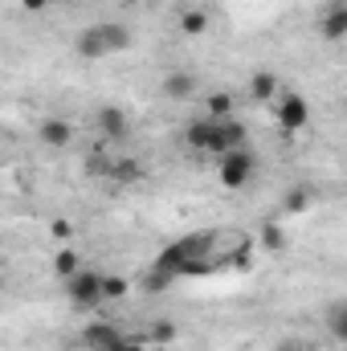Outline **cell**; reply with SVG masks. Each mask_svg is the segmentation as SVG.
I'll use <instances>...</instances> for the list:
<instances>
[{
    "label": "cell",
    "instance_id": "29",
    "mask_svg": "<svg viewBox=\"0 0 347 351\" xmlns=\"http://www.w3.org/2000/svg\"><path fill=\"white\" fill-rule=\"evenodd\" d=\"M344 351H347V348H344Z\"/></svg>",
    "mask_w": 347,
    "mask_h": 351
},
{
    "label": "cell",
    "instance_id": "5",
    "mask_svg": "<svg viewBox=\"0 0 347 351\" xmlns=\"http://www.w3.org/2000/svg\"><path fill=\"white\" fill-rule=\"evenodd\" d=\"M274 119H278V127H286V131H302V127L311 123V102H307L302 94H282L278 106H274Z\"/></svg>",
    "mask_w": 347,
    "mask_h": 351
},
{
    "label": "cell",
    "instance_id": "3",
    "mask_svg": "<svg viewBox=\"0 0 347 351\" xmlns=\"http://www.w3.org/2000/svg\"><path fill=\"white\" fill-rule=\"evenodd\" d=\"M225 123H229V119H208V114L192 119L188 131H184L188 147H196V152H213V156H225V152H229V147H225Z\"/></svg>",
    "mask_w": 347,
    "mask_h": 351
},
{
    "label": "cell",
    "instance_id": "12",
    "mask_svg": "<svg viewBox=\"0 0 347 351\" xmlns=\"http://www.w3.org/2000/svg\"><path fill=\"white\" fill-rule=\"evenodd\" d=\"M102 41H106V49L110 53H127L131 49V29L127 25H119V21H102Z\"/></svg>",
    "mask_w": 347,
    "mask_h": 351
},
{
    "label": "cell",
    "instance_id": "14",
    "mask_svg": "<svg viewBox=\"0 0 347 351\" xmlns=\"http://www.w3.org/2000/svg\"><path fill=\"white\" fill-rule=\"evenodd\" d=\"M233 110H237V106H233V94H225V90L208 94V102H204V114H208V119H237Z\"/></svg>",
    "mask_w": 347,
    "mask_h": 351
},
{
    "label": "cell",
    "instance_id": "27",
    "mask_svg": "<svg viewBox=\"0 0 347 351\" xmlns=\"http://www.w3.org/2000/svg\"><path fill=\"white\" fill-rule=\"evenodd\" d=\"M278 351H302V348H294V343H282V348H278Z\"/></svg>",
    "mask_w": 347,
    "mask_h": 351
},
{
    "label": "cell",
    "instance_id": "10",
    "mask_svg": "<svg viewBox=\"0 0 347 351\" xmlns=\"http://www.w3.org/2000/svg\"><path fill=\"white\" fill-rule=\"evenodd\" d=\"M74 49H78V58H86V62L106 58L110 49H106V41H102V25H86V29L74 37Z\"/></svg>",
    "mask_w": 347,
    "mask_h": 351
},
{
    "label": "cell",
    "instance_id": "18",
    "mask_svg": "<svg viewBox=\"0 0 347 351\" xmlns=\"http://www.w3.org/2000/svg\"><path fill=\"white\" fill-rule=\"evenodd\" d=\"M78 269H82V262H78V254H74V250H62V254L53 258V274H58L62 282H66V278H74Z\"/></svg>",
    "mask_w": 347,
    "mask_h": 351
},
{
    "label": "cell",
    "instance_id": "23",
    "mask_svg": "<svg viewBox=\"0 0 347 351\" xmlns=\"http://www.w3.org/2000/svg\"><path fill=\"white\" fill-rule=\"evenodd\" d=\"M261 245H265V250H282V245H286V233H282L278 225H261Z\"/></svg>",
    "mask_w": 347,
    "mask_h": 351
},
{
    "label": "cell",
    "instance_id": "15",
    "mask_svg": "<svg viewBox=\"0 0 347 351\" xmlns=\"http://www.w3.org/2000/svg\"><path fill=\"white\" fill-rule=\"evenodd\" d=\"M327 331L339 339L347 348V302H335V306H327Z\"/></svg>",
    "mask_w": 347,
    "mask_h": 351
},
{
    "label": "cell",
    "instance_id": "20",
    "mask_svg": "<svg viewBox=\"0 0 347 351\" xmlns=\"http://www.w3.org/2000/svg\"><path fill=\"white\" fill-rule=\"evenodd\" d=\"M102 290H106V302H119L131 286H127V278H119V274H106L102 278Z\"/></svg>",
    "mask_w": 347,
    "mask_h": 351
},
{
    "label": "cell",
    "instance_id": "1",
    "mask_svg": "<svg viewBox=\"0 0 347 351\" xmlns=\"http://www.w3.org/2000/svg\"><path fill=\"white\" fill-rule=\"evenodd\" d=\"M217 265H221V258H217V233H208V229L180 237V241H172L156 258V269H164L172 278H204Z\"/></svg>",
    "mask_w": 347,
    "mask_h": 351
},
{
    "label": "cell",
    "instance_id": "4",
    "mask_svg": "<svg viewBox=\"0 0 347 351\" xmlns=\"http://www.w3.org/2000/svg\"><path fill=\"white\" fill-rule=\"evenodd\" d=\"M254 172H258V156L250 152V147H237V152H225L221 156V184L225 188H246L250 180H254Z\"/></svg>",
    "mask_w": 347,
    "mask_h": 351
},
{
    "label": "cell",
    "instance_id": "8",
    "mask_svg": "<svg viewBox=\"0 0 347 351\" xmlns=\"http://www.w3.org/2000/svg\"><path fill=\"white\" fill-rule=\"evenodd\" d=\"M37 139H41L49 152H62V147H70V143H74V127H70L66 119H58V114H53V119H45V123L37 127Z\"/></svg>",
    "mask_w": 347,
    "mask_h": 351
},
{
    "label": "cell",
    "instance_id": "22",
    "mask_svg": "<svg viewBox=\"0 0 347 351\" xmlns=\"http://www.w3.org/2000/svg\"><path fill=\"white\" fill-rule=\"evenodd\" d=\"M286 213H307V204H311V192H302V188H294V192H286Z\"/></svg>",
    "mask_w": 347,
    "mask_h": 351
},
{
    "label": "cell",
    "instance_id": "17",
    "mask_svg": "<svg viewBox=\"0 0 347 351\" xmlns=\"http://www.w3.org/2000/svg\"><path fill=\"white\" fill-rule=\"evenodd\" d=\"M180 29H184L188 37H200V33L208 29V12H200V8H188V12L180 16Z\"/></svg>",
    "mask_w": 347,
    "mask_h": 351
},
{
    "label": "cell",
    "instance_id": "9",
    "mask_svg": "<svg viewBox=\"0 0 347 351\" xmlns=\"http://www.w3.org/2000/svg\"><path fill=\"white\" fill-rule=\"evenodd\" d=\"M196 74L192 70H172V74H164V82H160V90H164V98H172V102H184V98H192L196 94Z\"/></svg>",
    "mask_w": 347,
    "mask_h": 351
},
{
    "label": "cell",
    "instance_id": "7",
    "mask_svg": "<svg viewBox=\"0 0 347 351\" xmlns=\"http://www.w3.org/2000/svg\"><path fill=\"white\" fill-rule=\"evenodd\" d=\"M127 339H131V335H123L115 323H90L86 331H82L86 351H123L127 348Z\"/></svg>",
    "mask_w": 347,
    "mask_h": 351
},
{
    "label": "cell",
    "instance_id": "13",
    "mask_svg": "<svg viewBox=\"0 0 347 351\" xmlns=\"http://www.w3.org/2000/svg\"><path fill=\"white\" fill-rule=\"evenodd\" d=\"M106 176H110L115 184H139V180H143V164H139V160H115Z\"/></svg>",
    "mask_w": 347,
    "mask_h": 351
},
{
    "label": "cell",
    "instance_id": "28",
    "mask_svg": "<svg viewBox=\"0 0 347 351\" xmlns=\"http://www.w3.org/2000/svg\"><path fill=\"white\" fill-rule=\"evenodd\" d=\"M327 4H344V8H347V0H327Z\"/></svg>",
    "mask_w": 347,
    "mask_h": 351
},
{
    "label": "cell",
    "instance_id": "24",
    "mask_svg": "<svg viewBox=\"0 0 347 351\" xmlns=\"http://www.w3.org/2000/svg\"><path fill=\"white\" fill-rule=\"evenodd\" d=\"M53 237L70 241V237H74V225H70V221H53Z\"/></svg>",
    "mask_w": 347,
    "mask_h": 351
},
{
    "label": "cell",
    "instance_id": "25",
    "mask_svg": "<svg viewBox=\"0 0 347 351\" xmlns=\"http://www.w3.org/2000/svg\"><path fill=\"white\" fill-rule=\"evenodd\" d=\"M25 8H29V12H45V8H49V0H25Z\"/></svg>",
    "mask_w": 347,
    "mask_h": 351
},
{
    "label": "cell",
    "instance_id": "6",
    "mask_svg": "<svg viewBox=\"0 0 347 351\" xmlns=\"http://www.w3.org/2000/svg\"><path fill=\"white\" fill-rule=\"evenodd\" d=\"M94 127H98V135H102V139L119 143V139H127L131 119H127V110H123V106L106 102V106H98V110H94Z\"/></svg>",
    "mask_w": 347,
    "mask_h": 351
},
{
    "label": "cell",
    "instance_id": "2",
    "mask_svg": "<svg viewBox=\"0 0 347 351\" xmlns=\"http://www.w3.org/2000/svg\"><path fill=\"white\" fill-rule=\"evenodd\" d=\"M102 278H106V269H78L74 278L62 282V286H66V298H70L78 311H94V306H102V302H106Z\"/></svg>",
    "mask_w": 347,
    "mask_h": 351
},
{
    "label": "cell",
    "instance_id": "26",
    "mask_svg": "<svg viewBox=\"0 0 347 351\" xmlns=\"http://www.w3.org/2000/svg\"><path fill=\"white\" fill-rule=\"evenodd\" d=\"M123 351H147V348H143V335H135V339H127V348H123Z\"/></svg>",
    "mask_w": 347,
    "mask_h": 351
},
{
    "label": "cell",
    "instance_id": "11",
    "mask_svg": "<svg viewBox=\"0 0 347 351\" xmlns=\"http://www.w3.org/2000/svg\"><path fill=\"white\" fill-rule=\"evenodd\" d=\"M319 33L327 41H344L347 37V8L344 4H327V12L319 16Z\"/></svg>",
    "mask_w": 347,
    "mask_h": 351
},
{
    "label": "cell",
    "instance_id": "16",
    "mask_svg": "<svg viewBox=\"0 0 347 351\" xmlns=\"http://www.w3.org/2000/svg\"><path fill=\"white\" fill-rule=\"evenodd\" d=\"M274 90H278V74H270V70H258V74L250 78V94L261 98V102H270V98H274Z\"/></svg>",
    "mask_w": 347,
    "mask_h": 351
},
{
    "label": "cell",
    "instance_id": "19",
    "mask_svg": "<svg viewBox=\"0 0 347 351\" xmlns=\"http://www.w3.org/2000/svg\"><path fill=\"white\" fill-rule=\"evenodd\" d=\"M147 339H152V343H172L176 339V323L172 319H156L152 331H147Z\"/></svg>",
    "mask_w": 347,
    "mask_h": 351
},
{
    "label": "cell",
    "instance_id": "21",
    "mask_svg": "<svg viewBox=\"0 0 347 351\" xmlns=\"http://www.w3.org/2000/svg\"><path fill=\"white\" fill-rule=\"evenodd\" d=\"M172 282H176L172 274H164V269H156V265H152V274L143 278V290H152V294H160V290H168Z\"/></svg>",
    "mask_w": 347,
    "mask_h": 351
}]
</instances>
